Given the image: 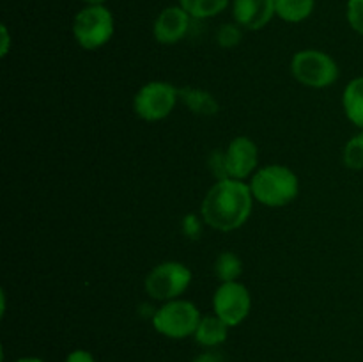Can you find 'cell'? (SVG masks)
<instances>
[{
	"label": "cell",
	"instance_id": "ac0fdd59",
	"mask_svg": "<svg viewBox=\"0 0 363 362\" xmlns=\"http://www.w3.org/2000/svg\"><path fill=\"white\" fill-rule=\"evenodd\" d=\"M342 162L350 170H363V130L346 142L342 151Z\"/></svg>",
	"mask_w": 363,
	"mask_h": 362
},
{
	"label": "cell",
	"instance_id": "ffe728a7",
	"mask_svg": "<svg viewBox=\"0 0 363 362\" xmlns=\"http://www.w3.org/2000/svg\"><path fill=\"white\" fill-rule=\"evenodd\" d=\"M346 18L350 27L363 38V0H347Z\"/></svg>",
	"mask_w": 363,
	"mask_h": 362
},
{
	"label": "cell",
	"instance_id": "e0dca14e",
	"mask_svg": "<svg viewBox=\"0 0 363 362\" xmlns=\"http://www.w3.org/2000/svg\"><path fill=\"white\" fill-rule=\"evenodd\" d=\"M215 275L218 277L220 283H233V280L240 279L243 273V261L234 252H222L218 254L215 261Z\"/></svg>",
	"mask_w": 363,
	"mask_h": 362
},
{
	"label": "cell",
	"instance_id": "44dd1931",
	"mask_svg": "<svg viewBox=\"0 0 363 362\" xmlns=\"http://www.w3.org/2000/svg\"><path fill=\"white\" fill-rule=\"evenodd\" d=\"M183 231L188 238H197L201 234V220H199L197 215L190 213V215L184 216L183 220Z\"/></svg>",
	"mask_w": 363,
	"mask_h": 362
},
{
	"label": "cell",
	"instance_id": "2e32d148",
	"mask_svg": "<svg viewBox=\"0 0 363 362\" xmlns=\"http://www.w3.org/2000/svg\"><path fill=\"white\" fill-rule=\"evenodd\" d=\"M177 4L194 20H208V18L218 16L220 13H223L230 0H177Z\"/></svg>",
	"mask_w": 363,
	"mask_h": 362
},
{
	"label": "cell",
	"instance_id": "30bf717a",
	"mask_svg": "<svg viewBox=\"0 0 363 362\" xmlns=\"http://www.w3.org/2000/svg\"><path fill=\"white\" fill-rule=\"evenodd\" d=\"M194 18L177 4L169 6L156 16L152 23V35L160 45H176L190 31V25Z\"/></svg>",
	"mask_w": 363,
	"mask_h": 362
},
{
	"label": "cell",
	"instance_id": "277c9868",
	"mask_svg": "<svg viewBox=\"0 0 363 362\" xmlns=\"http://www.w3.org/2000/svg\"><path fill=\"white\" fill-rule=\"evenodd\" d=\"M201 318V311L194 302L176 298L163 302L162 307L152 312V327L156 332L169 339H184L194 336Z\"/></svg>",
	"mask_w": 363,
	"mask_h": 362
},
{
	"label": "cell",
	"instance_id": "d6986e66",
	"mask_svg": "<svg viewBox=\"0 0 363 362\" xmlns=\"http://www.w3.org/2000/svg\"><path fill=\"white\" fill-rule=\"evenodd\" d=\"M243 39V28L238 23H223L216 31V43L222 48H234Z\"/></svg>",
	"mask_w": 363,
	"mask_h": 362
},
{
	"label": "cell",
	"instance_id": "d4e9b609",
	"mask_svg": "<svg viewBox=\"0 0 363 362\" xmlns=\"http://www.w3.org/2000/svg\"><path fill=\"white\" fill-rule=\"evenodd\" d=\"M14 362H45V361L39 357H20V358H16Z\"/></svg>",
	"mask_w": 363,
	"mask_h": 362
},
{
	"label": "cell",
	"instance_id": "5bb4252c",
	"mask_svg": "<svg viewBox=\"0 0 363 362\" xmlns=\"http://www.w3.org/2000/svg\"><path fill=\"white\" fill-rule=\"evenodd\" d=\"M179 102H183L184 106L197 116H215L220 109L218 102L211 92L197 87H181Z\"/></svg>",
	"mask_w": 363,
	"mask_h": 362
},
{
	"label": "cell",
	"instance_id": "ba28073f",
	"mask_svg": "<svg viewBox=\"0 0 363 362\" xmlns=\"http://www.w3.org/2000/svg\"><path fill=\"white\" fill-rule=\"evenodd\" d=\"M252 309L250 291L240 280L233 283H220L213 295V311L218 318H222L227 325H241L248 318Z\"/></svg>",
	"mask_w": 363,
	"mask_h": 362
},
{
	"label": "cell",
	"instance_id": "8fae6325",
	"mask_svg": "<svg viewBox=\"0 0 363 362\" xmlns=\"http://www.w3.org/2000/svg\"><path fill=\"white\" fill-rule=\"evenodd\" d=\"M275 16V0H233L234 23L243 31H261Z\"/></svg>",
	"mask_w": 363,
	"mask_h": 362
},
{
	"label": "cell",
	"instance_id": "7a4b0ae2",
	"mask_svg": "<svg viewBox=\"0 0 363 362\" xmlns=\"http://www.w3.org/2000/svg\"><path fill=\"white\" fill-rule=\"evenodd\" d=\"M255 201L268 208H282L300 194V177L287 165L272 163L255 170L248 181Z\"/></svg>",
	"mask_w": 363,
	"mask_h": 362
},
{
	"label": "cell",
	"instance_id": "4fadbf2b",
	"mask_svg": "<svg viewBox=\"0 0 363 362\" xmlns=\"http://www.w3.org/2000/svg\"><path fill=\"white\" fill-rule=\"evenodd\" d=\"M342 109L347 119L363 130V75L350 80L344 87Z\"/></svg>",
	"mask_w": 363,
	"mask_h": 362
},
{
	"label": "cell",
	"instance_id": "5b68a950",
	"mask_svg": "<svg viewBox=\"0 0 363 362\" xmlns=\"http://www.w3.org/2000/svg\"><path fill=\"white\" fill-rule=\"evenodd\" d=\"M116 32L112 11L106 6H85L77 13L73 20V35L80 48H103Z\"/></svg>",
	"mask_w": 363,
	"mask_h": 362
},
{
	"label": "cell",
	"instance_id": "7c38bea8",
	"mask_svg": "<svg viewBox=\"0 0 363 362\" xmlns=\"http://www.w3.org/2000/svg\"><path fill=\"white\" fill-rule=\"evenodd\" d=\"M229 329L230 327L213 312V314L202 316L194 334V339L204 348H216L225 343L229 337Z\"/></svg>",
	"mask_w": 363,
	"mask_h": 362
},
{
	"label": "cell",
	"instance_id": "9a60e30c",
	"mask_svg": "<svg viewBox=\"0 0 363 362\" xmlns=\"http://www.w3.org/2000/svg\"><path fill=\"white\" fill-rule=\"evenodd\" d=\"M315 0H275L277 16L287 23H301L312 16Z\"/></svg>",
	"mask_w": 363,
	"mask_h": 362
},
{
	"label": "cell",
	"instance_id": "cb8c5ba5",
	"mask_svg": "<svg viewBox=\"0 0 363 362\" xmlns=\"http://www.w3.org/2000/svg\"><path fill=\"white\" fill-rule=\"evenodd\" d=\"M0 41H2V45H0V55L6 57L7 53H9V48H11V35H9V28H7V25H2L0 27Z\"/></svg>",
	"mask_w": 363,
	"mask_h": 362
},
{
	"label": "cell",
	"instance_id": "9c48e42d",
	"mask_svg": "<svg viewBox=\"0 0 363 362\" xmlns=\"http://www.w3.org/2000/svg\"><path fill=\"white\" fill-rule=\"evenodd\" d=\"M225 165L227 174L233 180H250L257 170L259 163V148L250 137L240 135L229 142L225 149Z\"/></svg>",
	"mask_w": 363,
	"mask_h": 362
},
{
	"label": "cell",
	"instance_id": "484cf974",
	"mask_svg": "<svg viewBox=\"0 0 363 362\" xmlns=\"http://www.w3.org/2000/svg\"><path fill=\"white\" fill-rule=\"evenodd\" d=\"M85 6H105L106 0H82Z\"/></svg>",
	"mask_w": 363,
	"mask_h": 362
},
{
	"label": "cell",
	"instance_id": "6da1fadb",
	"mask_svg": "<svg viewBox=\"0 0 363 362\" xmlns=\"http://www.w3.org/2000/svg\"><path fill=\"white\" fill-rule=\"evenodd\" d=\"M250 185L241 180H220L202 199V222L222 233L240 229L250 219L254 208Z\"/></svg>",
	"mask_w": 363,
	"mask_h": 362
},
{
	"label": "cell",
	"instance_id": "7402d4cb",
	"mask_svg": "<svg viewBox=\"0 0 363 362\" xmlns=\"http://www.w3.org/2000/svg\"><path fill=\"white\" fill-rule=\"evenodd\" d=\"M64 362H96V358L91 351L78 348V350H73L71 353H67L66 361Z\"/></svg>",
	"mask_w": 363,
	"mask_h": 362
},
{
	"label": "cell",
	"instance_id": "603a6c76",
	"mask_svg": "<svg viewBox=\"0 0 363 362\" xmlns=\"http://www.w3.org/2000/svg\"><path fill=\"white\" fill-rule=\"evenodd\" d=\"M194 362H223V355L216 351L215 348H208V351L197 355Z\"/></svg>",
	"mask_w": 363,
	"mask_h": 362
},
{
	"label": "cell",
	"instance_id": "52a82bcc",
	"mask_svg": "<svg viewBox=\"0 0 363 362\" xmlns=\"http://www.w3.org/2000/svg\"><path fill=\"white\" fill-rule=\"evenodd\" d=\"M191 270L181 261H163L151 268L145 275V293L158 302H170L181 298L190 287Z\"/></svg>",
	"mask_w": 363,
	"mask_h": 362
},
{
	"label": "cell",
	"instance_id": "8992f818",
	"mask_svg": "<svg viewBox=\"0 0 363 362\" xmlns=\"http://www.w3.org/2000/svg\"><path fill=\"white\" fill-rule=\"evenodd\" d=\"M179 102V89L169 82L152 80L142 85L133 96V112L147 123L169 117Z\"/></svg>",
	"mask_w": 363,
	"mask_h": 362
},
{
	"label": "cell",
	"instance_id": "3957f363",
	"mask_svg": "<svg viewBox=\"0 0 363 362\" xmlns=\"http://www.w3.org/2000/svg\"><path fill=\"white\" fill-rule=\"evenodd\" d=\"M291 73L298 84L311 89H325L339 80V64L323 50H300L291 59Z\"/></svg>",
	"mask_w": 363,
	"mask_h": 362
}]
</instances>
